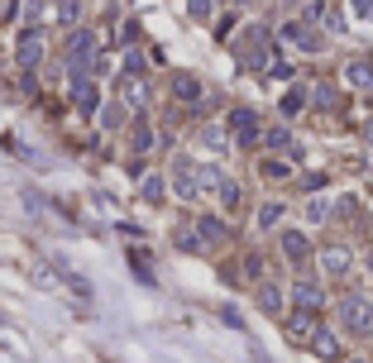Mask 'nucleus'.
Instances as JSON below:
<instances>
[{
    "instance_id": "f257e3e1",
    "label": "nucleus",
    "mask_w": 373,
    "mask_h": 363,
    "mask_svg": "<svg viewBox=\"0 0 373 363\" xmlns=\"http://www.w3.org/2000/svg\"><path fill=\"white\" fill-rule=\"evenodd\" d=\"M340 320H345L354 335H373V296H345L340 301Z\"/></svg>"
},
{
    "instance_id": "f03ea898",
    "label": "nucleus",
    "mask_w": 373,
    "mask_h": 363,
    "mask_svg": "<svg viewBox=\"0 0 373 363\" xmlns=\"http://www.w3.org/2000/svg\"><path fill=\"white\" fill-rule=\"evenodd\" d=\"M67 62H72V77H86V72L96 67V34L77 29V34L67 39Z\"/></svg>"
},
{
    "instance_id": "7ed1b4c3",
    "label": "nucleus",
    "mask_w": 373,
    "mask_h": 363,
    "mask_svg": "<svg viewBox=\"0 0 373 363\" xmlns=\"http://www.w3.org/2000/svg\"><path fill=\"white\" fill-rule=\"evenodd\" d=\"M240 62L244 67H268V34L259 25H249L240 34Z\"/></svg>"
},
{
    "instance_id": "20e7f679",
    "label": "nucleus",
    "mask_w": 373,
    "mask_h": 363,
    "mask_svg": "<svg viewBox=\"0 0 373 363\" xmlns=\"http://www.w3.org/2000/svg\"><path fill=\"white\" fill-rule=\"evenodd\" d=\"M230 134H235V144H240V149H254V144H259V110H249V105H240V110H235V115H230Z\"/></svg>"
},
{
    "instance_id": "39448f33",
    "label": "nucleus",
    "mask_w": 373,
    "mask_h": 363,
    "mask_svg": "<svg viewBox=\"0 0 373 363\" xmlns=\"http://www.w3.org/2000/svg\"><path fill=\"white\" fill-rule=\"evenodd\" d=\"M15 62L25 67V77L43 62V34H39V29H25V34H20V43H15Z\"/></svg>"
},
{
    "instance_id": "423d86ee",
    "label": "nucleus",
    "mask_w": 373,
    "mask_h": 363,
    "mask_svg": "<svg viewBox=\"0 0 373 363\" xmlns=\"http://www.w3.org/2000/svg\"><path fill=\"white\" fill-rule=\"evenodd\" d=\"M278 43H297L301 53H320V48H325L320 34H316V29H306L301 20H287V25L278 29Z\"/></svg>"
},
{
    "instance_id": "0eeeda50",
    "label": "nucleus",
    "mask_w": 373,
    "mask_h": 363,
    "mask_svg": "<svg viewBox=\"0 0 373 363\" xmlns=\"http://www.w3.org/2000/svg\"><path fill=\"white\" fill-rule=\"evenodd\" d=\"M172 186H177L182 201L196 196V163H191V158H177V163H172Z\"/></svg>"
},
{
    "instance_id": "6e6552de",
    "label": "nucleus",
    "mask_w": 373,
    "mask_h": 363,
    "mask_svg": "<svg viewBox=\"0 0 373 363\" xmlns=\"http://www.w3.org/2000/svg\"><path fill=\"white\" fill-rule=\"evenodd\" d=\"M72 101H77L81 115H96V110H101V91H96V81L77 77V81H72Z\"/></svg>"
},
{
    "instance_id": "1a4fd4ad",
    "label": "nucleus",
    "mask_w": 373,
    "mask_h": 363,
    "mask_svg": "<svg viewBox=\"0 0 373 363\" xmlns=\"http://www.w3.org/2000/svg\"><path fill=\"white\" fill-rule=\"evenodd\" d=\"M292 306H297V311H306V315H316L320 306H325V292H320L316 282H297L292 287Z\"/></svg>"
},
{
    "instance_id": "9d476101",
    "label": "nucleus",
    "mask_w": 373,
    "mask_h": 363,
    "mask_svg": "<svg viewBox=\"0 0 373 363\" xmlns=\"http://www.w3.org/2000/svg\"><path fill=\"white\" fill-rule=\"evenodd\" d=\"M283 330H287L292 344H311V339H316V315L297 311V315H287V325H283Z\"/></svg>"
},
{
    "instance_id": "9b49d317",
    "label": "nucleus",
    "mask_w": 373,
    "mask_h": 363,
    "mask_svg": "<svg viewBox=\"0 0 373 363\" xmlns=\"http://www.w3.org/2000/svg\"><path fill=\"white\" fill-rule=\"evenodd\" d=\"M172 96H177L182 105H196L201 96H206V86L191 77V72H177V77H172Z\"/></svg>"
},
{
    "instance_id": "f8f14e48",
    "label": "nucleus",
    "mask_w": 373,
    "mask_h": 363,
    "mask_svg": "<svg viewBox=\"0 0 373 363\" xmlns=\"http://www.w3.org/2000/svg\"><path fill=\"white\" fill-rule=\"evenodd\" d=\"M191 239H196L201 249H206V244H220V239H225V220H220V215H201V220H196V234H191Z\"/></svg>"
},
{
    "instance_id": "ddd939ff",
    "label": "nucleus",
    "mask_w": 373,
    "mask_h": 363,
    "mask_svg": "<svg viewBox=\"0 0 373 363\" xmlns=\"http://www.w3.org/2000/svg\"><path fill=\"white\" fill-rule=\"evenodd\" d=\"M283 259H292V263L311 259V239H306V234H297V230H283Z\"/></svg>"
},
{
    "instance_id": "4468645a",
    "label": "nucleus",
    "mask_w": 373,
    "mask_h": 363,
    "mask_svg": "<svg viewBox=\"0 0 373 363\" xmlns=\"http://www.w3.org/2000/svg\"><path fill=\"white\" fill-rule=\"evenodd\" d=\"M345 81L369 91V86H373V62H369V57H349V62H345Z\"/></svg>"
},
{
    "instance_id": "2eb2a0df",
    "label": "nucleus",
    "mask_w": 373,
    "mask_h": 363,
    "mask_svg": "<svg viewBox=\"0 0 373 363\" xmlns=\"http://www.w3.org/2000/svg\"><path fill=\"white\" fill-rule=\"evenodd\" d=\"M311 354H316V359H340V339L330 335V330H316V339H311Z\"/></svg>"
},
{
    "instance_id": "dca6fc26",
    "label": "nucleus",
    "mask_w": 373,
    "mask_h": 363,
    "mask_svg": "<svg viewBox=\"0 0 373 363\" xmlns=\"http://www.w3.org/2000/svg\"><path fill=\"white\" fill-rule=\"evenodd\" d=\"M163 191H168V182H163L158 172H149V177L139 182V196H144L149 206H158V201H163Z\"/></svg>"
},
{
    "instance_id": "f3484780",
    "label": "nucleus",
    "mask_w": 373,
    "mask_h": 363,
    "mask_svg": "<svg viewBox=\"0 0 373 363\" xmlns=\"http://www.w3.org/2000/svg\"><path fill=\"white\" fill-rule=\"evenodd\" d=\"M320 268H325V273H345V268H349V249H340V244H330V249L320 254Z\"/></svg>"
},
{
    "instance_id": "a211bd4d",
    "label": "nucleus",
    "mask_w": 373,
    "mask_h": 363,
    "mask_svg": "<svg viewBox=\"0 0 373 363\" xmlns=\"http://www.w3.org/2000/svg\"><path fill=\"white\" fill-rule=\"evenodd\" d=\"M259 306H264L268 315H283V287L264 282V287H259Z\"/></svg>"
},
{
    "instance_id": "6ab92c4d",
    "label": "nucleus",
    "mask_w": 373,
    "mask_h": 363,
    "mask_svg": "<svg viewBox=\"0 0 373 363\" xmlns=\"http://www.w3.org/2000/svg\"><path fill=\"white\" fill-rule=\"evenodd\" d=\"M130 144H134V158H144L149 149H154V130L139 120V125H134V134H130Z\"/></svg>"
},
{
    "instance_id": "aec40b11",
    "label": "nucleus",
    "mask_w": 373,
    "mask_h": 363,
    "mask_svg": "<svg viewBox=\"0 0 373 363\" xmlns=\"http://www.w3.org/2000/svg\"><path fill=\"white\" fill-rule=\"evenodd\" d=\"M259 139H264L268 149H287V144H292V134H287V125H268V130L259 134Z\"/></svg>"
},
{
    "instance_id": "412c9836",
    "label": "nucleus",
    "mask_w": 373,
    "mask_h": 363,
    "mask_svg": "<svg viewBox=\"0 0 373 363\" xmlns=\"http://www.w3.org/2000/svg\"><path fill=\"white\" fill-rule=\"evenodd\" d=\"M301 105H306V91H301V86H287V96H283V105H278V110H283V115L292 120Z\"/></svg>"
},
{
    "instance_id": "4be33fe9",
    "label": "nucleus",
    "mask_w": 373,
    "mask_h": 363,
    "mask_svg": "<svg viewBox=\"0 0 373 363\" xmlns=\"http://www.w3.org/2000/svg\"><path fill=\"white\" fill-rule=\"evenodd\" d=\"M101 125H106V130H120V125H125V105H120V101L101 105Z\"/></svg>"
},
{
    "instance_id": "5701e85b",
    "label": "nucleus",
    "mask_w": 373,
    "mask_h": 363,
    "mask_svg": "<svg viewBox=\"0 0 373 363\" xmlns=\"http://www.w3.org/2000/svg\"><path fill=\"white\" fill-rule=\"evenodd\" d=\"M215 191H220V206H240V182H230V177H220V186H215Z\"/></svg>"
},
{
    "instance_id": "b1692460",
    "label": "nucleus",
    "mask_w": 373,
    "mask_h": 363,
    "mask_svg": "<svg viewBox=\"0 0 373 363\" xmlns=\"http://www.w3.org/2000/svg\"><path fill=\"white\" fill-rule=\"evenodd\" d=\"M264 177H268V182L292 177V163H283V158H268V163H264Z\"/></svg>"
},
{
    "instance_id": "393cba45",
    "label": "nucleus",
    "mask_w": 373,
    "mask_h": 363,
    "mask_svg": "<svg viewBox=\"0 0 373 363\" xmlns=\"http://www.w3.org/2000/svg\"><path fill=\"white\" fill-rule=\"evenodd\" d=\"M316 105H320V110H335V105H340V91H335L330 81H320V86H316Z\"/></svg>"
},
{
    "instance_id": "a878e982",
    "label": "nucleus",
    "mask_w": 373,
    "mask_h": 363,
    "mask_svg": "<svg viewBox=\"0 0 373 363\" xmlns=\"http://www.w3.org/2000/svg\"><path fill=\"white\" fill-rule=\"evenodd\" d=\"M278 220H283V201H268V206L259 210V230H273Z\"/></svg>"
},
{
    "instance_id": "bb28decb",
    "label": "nucleus",
    "mask_w": 373,
    "mask_h": 363,
    "mask_svg": "<svg viewBox=\"0 0 373 363\" xmlns=\"http://www.w3.org/2000/svg\"><path fill=\"white\" fill-rule=\"evenodd\" d=\"M77 15H81V0H57V20L62 25H77Z\"/></svg>"
},
{
    "instance_id": "cd10ccee",
    "label": "nucleus",
    "mask_w": 373,
    "mask_h": 363,
    "mask_svg": "<svg viewBox=\"0 0 373 363\" xmlns=\"http://www.w3.org/2000/svg\"><path fill=\"white\" fill-rule=\"evenodd\" d=\"M144 96H149V91H144V81H139V77L125 81V105H144Z\"/></svg>"
},
{
    "instance_id": "c85d7f7f",
    "label": "nucleus",
    "mask_w": 373,
    "mask_h": 363,
    "mask_svg": "<svg viewBox=\"0 0 373 363\" xmlns=\"http://www.w3.org/2000/svg\"><path fill=\"white\" fill-rule=\"evenodd\" d=\"M186 10H191V20H211V15H215V0H186Z\"/></svg>"
},
{
    "instance_id": "c756f323",
    "label": "nucleus",
    "mask_w": 373,
    "mask_h": 363,
    "mask_svg": "<svg viewBox=\"0 0 373 363\" xmlns=\"http://www.w3.org/2000/svg\"><path fill=\"white\" fill-rule=\"evenodd\" d=\"M306 215H311V220H325V215H330V201H325V196H311V201H306Z\"/></svg>"
},
{
    "instance_id": "7c9ffc66",
    "label": "nucleus",
    "mask_w": 373,
    "mask_h": 363,
    "mask_svg": "<svg viewBox=\"0 0 373 363\" xmlns=\"http://www.w3.org/2000/svg\"><path fill=\"white\" fill-rule=\"evenodd\" d=\"M320 25H325V29H335V34H340V29H345V15H340L335 5H325V15H320Z\"/></svg>"
},
{
    "instance_id": "2f4dec72",
    "label": "nucleus",
    "mask_w": 373,
    "mask_h": 363,
    "mask_svg": "<svg viewBox=\"0 0 373 363\" xmlns=\"http://www.w3.org/2000/svg\"><path fill=\"white\" fill-rule=\"evenodd\" d=\"M268 72H273V81H287V86H292V81H297L292 62H273V67H268Z\"/></svg>"
},
{
    "instance_id": "473e14b6",
    "label": "nucleus",
    "mask_w": 373,
    "mask_h": 363,
    "mask_svg": "<svg viewBox=\"0 0 373 363\" xmlns=\"http://www.w3.org/2000/svg\"><path fill=\"white\" fill-rule=\"evenodd\" d=\"M320 15H325V5H320V0H311V5H306V29L320 25Z\"/></svg>"
},
{
    "instance_id": "72a5a7b5",
    "label": "nucleus",
    "mask_w": 373,
    "mask_h": 363,
    "mask_svg": "<svg viewBox=\"0 0 373 363\" xmlns=\"http://www.w3.org/2000/svg\"><path fill=\"white\" fill-rule=\"evenodd\" d=\"M244 273H249V278H259V273H264V259H259V254H249V259H244Z\"/></svg>"
},
{
    "instance_id": "f704fd0d",
    "label": "nucleus",
    "mask_w": 373,
    "mask_h": 363,
    "mask_svg": "<svg viewBox=\"0 0 373 363\" xmlns=\"http://www.w3.org/2000/svg\"><path fill=\"white\" fill-rule=\"evenodd\" d=\"M349 5H354V15H359V20H373V0H349Z\"/></svg>"
},
{
    "instance_id": "c9c22d12",
    "label": "nucleus",
    "mask_w": 373,
    "mask_h": 363,
    "mask_svg": "<svg viewBox=\"0 0 373 363\" xmlns=\"http://www.w3.org/2000/svg\"><path fill=\"white\" fill-rule=\"evenodd\" d=\"M220 320H225V325H235V330H240L244 320H240V311H235V306H220Z\"/></svg>"
},
{
    "instance_id": "e433bc0d",
    "label": "nucleus",
    "mask_w": 373,
    "mask_h": 363,
    "mask_svg": "<svg viewBox=\"0 0 373 363\" xmlns=\"http://www.w3.org/2000/svg\"><path fill=\"white\" fill-rule=\"evenodd\" d=\"M364 139H369V144H373V115H369V125H364Z\"/></svg>"
},
{
    "instance_id": "4c0bfd02",
    "label": "nucleus",
    "mask_w": 373,
    "mask_h": 363,
    "mask_svg": "<svg viewBox=\"0 0 373 363\" xmlns=\"http://www.w3.org/2000/svg\"><path fill=\"white\" fill-rule=\"evenodd\" d=\"M230 5H249V0H230Z\"/></svg>"
},
{
    "instance_id": "58836bf2",
    "label": "nucleus",
    "mask_w": 373,
    "mask_h": 363,
    "mask_svg": "<svg viewBox=\"0 0 373 363\" xmlns=\"http://www.w3.org/2000/svg\"><path fill=\"white\" fill-rule=\"evenodd\" d=\"M349 363H369V359H349Z\"/></svg>"
},
{
    "instance_id": "ea45409f",
    "label": "nucleus",
    "mask_w": 373,
    "mask_h": 363,
    "mask_svg": "<svg viewBox=\"0 0 373 363\" xmlns=\"http://www.w3.org/2000/svg\"><path fill=\"white\" fill-rule=\"evenodd\" d=\"M369 268H373V254H369Z\"/></svg>"
}]
</instances>
